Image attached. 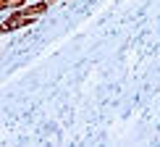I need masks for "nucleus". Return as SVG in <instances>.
Returning <instances> with one entry per match:
<instances>
[{"mask_svg": "<svg viewBox=\"0 0 160 147\" xmlns=\"http://www.w3.org/2000/svg\"><path fill=\"white\" fill-rule=\"evenodd\" d=\"M48 8H50V3L48 0H37V3H32V5H24V13L26 16H32V18H37V16H42V13H48Z\"/></svg>", "mask_w": 160, "mask_h": 147, "instance_id": "obj_1", "label": "nucleus"}, {"mask_svg": "<svg viewBox=\"0 0 160 147\" xmlns=\"http://www.w3.org/2000/svg\"><path fill=\"white\" fill-rule=\"evenodd\" d=\"M24 5H26V0H5L3 8L5 11H16V8H24Z\"/></svg>", "mask_w": 160, "mask_h": 147, "instance_id": "obj_2", "label": "nucleus"}]
</instances>
